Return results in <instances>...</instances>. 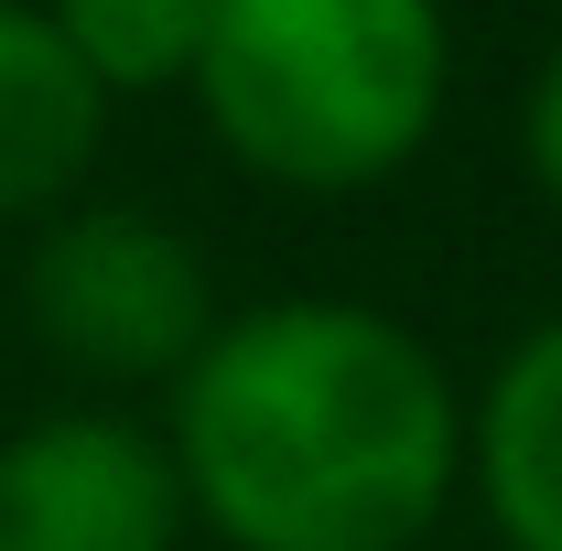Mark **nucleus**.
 Listing matches in <instances>:
<instances>
[{
	"mask_svg": "<svg viewBox=\"0 0 562 551\" xmlns=\"http://www.w3.org/2000/svg\"><path fill=\"white\" fill-rule=\"evenodd\" d=\"M151 432L227 551H422L465 497V379L422 325L336 292L238 303Z\"/></svg>",
	"mask_w": 562,
	"mask_h": 551,
	"instance_id": "f257e3e1",
	"label": "nucleus"
},
{
	"mask_svg": "<svg viewBox=\"0 0 562 551\" xmlns=\"http://www.w3.org/2000/svg\"><path fill=\"white\" fill-rule=\"evenodd\" d=\"M184 98L249 184L368 195L443 131L454 22L443 0H216Z\"/></svg>",
	"mask_w": 562,
	"mask_h": 551,
	"instance_id": "f03ea898",
	"label": "nucleus"
},
{
	"mask_svg": "<svg viewBox=\"0 0 562 551\" xmlns=\"http://www.w3.org/2000/svg\"><path fill=\"white\" fill-rule=\"evenodd\" d=\"M216 325H227V303H216L206 249L162 206L76 195L22 249V336L44 346L76 390H98V401L173 390Z\"/></svg>",
	"mask_w": 562,
	"mask_h": 551,
	"instance_id": "7ed1b4c3",
	"label": "nucleus"
},
{
	"mask_svg": "<svg viewBox=\"0 0 562 551\" xmlns=\"http://www.w3.org/2000/svg\"><path fill=\"white\" fill-rule=\"evenodd\" d=\"M184 486L162 432L120 401H66L0 432V551H184Z\"/></svg>",
	"mask_w": 562,
	"mask_h": 551,
	"instance_id": "20e7f679",
	"label": "nucleus"
},
{
	"mask_svg": "<svg viewBox=\"0 0 562 551\" xmlns=\"http://www.w3.org/2000/svg\"><path fill=\"white\" fill-rule=\"evenodd\" d=\"M465 497L497 551H562V314L519 325L465 390Z\"/></svg>",
	"mask_w": 562,
	"mask_h": 551,
	"instance_id": "39448f33",
	"label": "nucleus"
},
{
	"mask_svg": "<svg viewBox=\"0 0 562 551\" xmlns=\"http://www.w3.org/2000/svg\"><path fill=\"white\" fill-rule=\"evenodd\" d=\"M109 151V98L66 55L44 0H0V227H44L87 195Z\"/></svg>",
	"mask_w": 562,
	"mask_h": 551,
	"instance_id": "423d86ee",
	"label": "nucleus"
},
{
	"mask_svg": "<svg viewBox=\"0 0 562 551\" xmlns=\"http://www.w3.org/2000/svg\"><path fill=\"white\" fill-rule=\"evenodd\" d=\"M66 55L98 76V98H162V87H195L206 55V11L216 0H44Z\"/></svg>",
	"mask_w": 562,
	"mask_h": 551,
	"instance_id": "0eeeda50",
	"label": "nucleus"
},
{
	"mask_svg": "<svg viewBox=\"0 0 562 551\" xmlns=\"http://www.w3.org/2000/svg\"><path fill=\"white\" fill-rule=\"evenodd\" d=\"M519 162H530L541 206L562 216V44L530 66V87H519Z\"/></svg>",
	"mask_w": 562,
	"mask_h": 551,
	"instance_id": "6e6552de",
	"label": "nucleus"
}]
</instances>
